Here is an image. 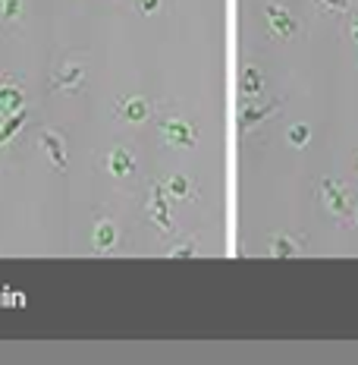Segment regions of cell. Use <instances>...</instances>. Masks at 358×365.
Returning a JSON list of instances; mask_svg holds the SVG:
<instances>
[{
	"instance_id": "6da1fadb",
	"label": "cell",
	"mask_w": 358,
	"mask_h": 365,
	"mask_svg": "<svg viewBox=\"0 0 358 365\" xmlns=\"http://www.w3.org/2000/svg\"><path fill=\"white\" fill-rule=\"evenodd\" d=\"M161 133L170 148H189V145H195V139H198L195 126L182 123V120H167V123H161Z\"/></svg>"
},
{
	"instance_id": "7a4b0ae2",
	"label": "cell",
	"mask_w": 358,
	"mask_h": 365,
	"mask_svg": "<svg viewBox=\"0 0 358 365\" xmlns=\"http://www.w3.org/2000/svg\"><path fill=\"white\" fill-rule=\"evenodd\" d=\"M246 101L248 104L239 110V129H251L255 123H264V120L280 110V98H273L270 104H258L255 98H246Z\"/></svg>"
},
{
	"instance_id": "3957f363",
	"label": "cell",
	"mask_w": 358,
	"mask_h": 365,
	"mask_svg": "<svg viewBox=\"0 0 358 365\" xmlns=\"http://www.w3.org/2000/svg\"><path fill=\"white\" fill-rule=\"evenodd\" d=\"M148 215H151V220H154L157 230H164V233H170V230H173V224H170V211H167V192H164L161 182H154V186H151Z\"/></svg>"
},
{
	"instance_id": "277c9868",
	"label": "cell",
	"mask_w": 358,
	"mask_h": 365,
	"mask_svg": "<svg viewBox=\"0 0 358 365\" xmlns=\"http://www.w3.org/2000/svg\"><path fill=\"white\" fill-rule=\"evenodd\" d=\"M264 16H268V22H270V29H273V35L277 38H293L295 32H299V22L289 16V10H283L280 4H268Z\"/></svg>"
},
{
	"instance_id": "5b68a950",
	"label": "cell",
	"mask_w": 358,
	"mask_h": 365,
	"mask_svg": "<svg viewBox=\"0 0 358 365\" xmlns=\"http://www.w3.org/2000/svg\"><path fill=\"white\" fill-rule=\"evenodd\" d=\"M321 195H324L327 208H330L337 217H346V215H349V195H346V186H339L337 180H324V182H321Z\"/></svg>"
},
{
	"instance_id": "8992f818",
	"label": "cell",
	"mask_w": 358,
	"mask_h": 365,
	"mask_svg": "<svg viewBox=\"0 0 358 365\" xmlns=\"http://www.w3.org/2000/svg\"><path fill=\"white\" fill-rule=\"evenodd\" d=\"M148 101L144 98H139V95H129V98H123V101L113 108V113H117L120 120H126V123H142L144 117H148Z\"/></svg>"
},
{
	"instance_id": "52a82bcc",
	"label": "cell",
	"mask_w": 358,
	"mask_h": 365,
	"mask_svg": "<svg viewBox=\"0 0 358 365\" xmlns=\"http://www.w3.org/2000/svg\"><path fill=\"white\" fill-rule=\"evenodd\" d=\"M22 86L13 79H0V113L4 117H10V113H16L22 108Z\"/></svg>"
},
{
	"instance_id": "ba28073f",
	"label": "cell",
	"mask_w": 358,
	"mask_h": 365,
	"mask_svg": "<svg viewBox=\"0 0 358 365\" xmlns=\"http://www.w3.org/2000/svg\"><path fill=\"white\" fill-rule=\"evenodd\" d=\"M41 142H44V148H48V155H51V164H54L57 170H66V142H63V135L54 133V129H44Z\"/></svg>"
},
{
	"instance_id": "9c48e42d",
	"label": "cell",
	"mask_w": 358,
	"mask_h": 365,
	"mask_svg": "<svg viewBox=\"0 0 358 365\" xmlns=\"http://www.w3.org/2000/svg\"><path fill=\"white\" fill-rule=\"evenodd\" d=\"M82 79H85V70H82V63H70L63 66V70H57L54 76V91H79L82 88Z\"/></svg>"
},
{
	"instance_id": "30bf717a",
	"label": "cell",
	"mask_w": 358,
	"mask_h": 365,
	"mask_svg": "<svg viewBox=\"0 0 358 365\" xmlns=\"http://www.w3.org/2000/svg\"><path fill=\"white\" fill-rule=\"evenodd\" d=\"M117 246V227L110 224V220H101V224L95 227V233H91V249L95 252H110V249Z\"/></svg>"
},
{
	"instance_id": "8fae6325",
	"label": "cell",
	"mask_w": 358,
	"mask_h": 365,
	"mask_svg": "<svg viewBox=\"0 0 358 365\" xmlns=\"http://www.w3.org/2000/svg\"><path fill=\"white\" fill-rule=\"evenodd\" d=\"M107 167L113 177H132L135 173V158L126 148H113V155L107 158Z\"/></svg>"
},
{
	"instance_id": "7c38bea8",
	"label": "cell",
	"mask_w": 358,
	"mask_h": 365,
	"mask_svg": "<svg viewBox=\"0 0 358 365\" xmlns=\"http://www.w3.org/2000/svg\"><path fill=\"white\" fill-rule=\"evenodd\" d=\"M264 91V73L258 66H248L246 76H242V95L246 98H258Z\"/></svg>"
},
{
	"instance_id": "4fadbf2b",
	"label": "cell",
	"mask_w": 358,
	"mask_h": 365,
	"mask_svg": "<svg viewBox=\"0 0 358 365\" xmlns=\"http://www.w3.org/2000/svg\"><path fill=\"white\" fill-rule=\"evenodd\" d=\"M26 120H28V110H22V108H19L16 113H10V117L4 120V126H0V145H4V142H10L13 135H16L19 129H22V123H26Z\"/></svg>"
},
{
	"instance_id": "5bb4252c",
	"label": "cell",
	"mask_w": 358,
	"mask_h": 365,
	"mask_svg": "<svg viewBox=\"0 0 358 365\" xmlns=\"http://www.w3.org/2000/svg\"><path fill=\"white\" fill-rule=\"evenodd\" d=\"M295 252H299V240H293V237H277L270 242V255H277V258H289Z\"/></svg>"
},
{
	"instance_id": "9a60e30c",
	"label": "cell",
	"mask_w": 358,
	"mask_h": 365,
	"mask_svg": "<svg viewBox=\"0 0 358 365\" xmlns=\"http://www.w3.org/2000/svg\"><path fill=\"white\" fill-rule=\"evenodd\" d=\"M167 195H173V199H189V192H192V182H189L186 177H170L164 186Z\"/></svg>"
},
{
	"instance_id": "2e32d148",
	"label": "cell",
	"mask_w": 358,
	"mask_h": 365,
	"mask_svg": "<svg viewBox=\"0 0 358 365\" xmlns=\"http://www.w3.org/2000/svg\"><path fill=\"white\" fill-rule=\"evenodd\" d=\"M308 139H311V129L305 126V123H295L293 129H289V145L305 148V145H308Z\"/></svg>"
},
{
	"instance_id": "e0dca14e",
	"label": "cell",
	"mask_w": 358,
	"mask_h": 365,
	"mask_svg": "<svg viewBox=\"0 0 358 365\" xmlns=\"http://www.w3.org/2000/svg\"><path fill=\"white\" fill-rule=\"evenodd\" d=\"M0 16L4 19L19 16V0H4V4H0Z\"/></svg>"
},
{
	"instance_id": "ac0fdd59",
	"label": "cell",
	"mask_w": 358,
	"mask_h": 365,
	"mask_svg": "<svg viewBox=\"0 0 358 365\" xmlns=\"http://www.w3.org/2000/svg\"><path fill=\"white\" fill-rule=\"evenodd\" d=\"M321 6H324V10H330V13H346L349 10V0H321Z\"/></svg>"
},
{
	"instance_id": "d6986e66",
	"label": "cell",
	"mask_w": 358,
	"mask_h": 365,
	"mask_svg": "<svg viewBox=\"0 0 358 365\" xmlns=\"http://www.w3.org/2000/svg\"><path fill=\"white\" fill-rule=\"evenodd\" d=\"M157 4H161V0H139V6L144 13H154L157 10Z\"/></svg>"
},
{
	"instance_id": "ffe728a7",
	"label": "cell",
	"mask_w": 358,
	"mask_h": 365,
	"mask_svg": "<svg viewBox=\"0 0 358 365\" xmlns=\"http://www.w3.org/2000/svg\"><path fill=\"white\" fill-rule=\"evenodd\" d=\"M170 255H177V258H186V255H195V249H192V246H179V249H173Z\"/></svg>"
},
{
	"instance_id": "44dd1931",
	"label": "cell",
	"mask_w": 358,
	"mask_h": 365,
	"mask_svg": "<svg viewBox=\"0 0 358 365\" xmlns=\"http://www.w3.org/2000/svg\"><path fill=\"white\" fill-rule=\"evenodd\" d=\"M352 41H355V44H358V19H355V22H352Z\"/></svg>"
},
{
	"instance_id": "7402d4cb",
	"label": "cell",
	"mask_w": 358,
	"mask_h": 365,
	"mask_svg": "<svg viewBox=\"0 0 358 365\" xmlns=\"http://www.w3.org/2000/svg\"><path fill=\"white\" fill-rule=\"evenodd\" d=\"M355 224H358V208H355Z\"/></svg>"
},
{
	"instance_id": "603a6c76",
	"label": "cell",
	"mask_w": 358,
	"mask_h": 365,
	"mask_svg": "<svg viewBox=\"0 0 358 365\" xmlns=\"http://www.w3.org/2000/svg\"><path fill=\"white\" fill-rule=\"evenodd\" d=\"M0 4H4V0H0Z\"/></svg>"
}]
</instances>
